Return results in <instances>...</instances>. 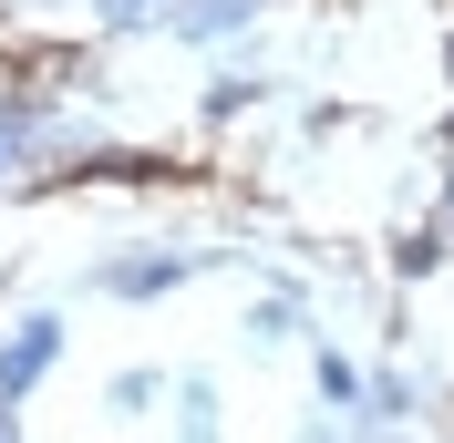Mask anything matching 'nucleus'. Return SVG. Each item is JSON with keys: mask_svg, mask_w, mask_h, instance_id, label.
<instances>
[{"mask_svg": "<svg viewBox=\"0 0 454 443\" xmlns=\"http://www.w3.org/2000/svg\"><path fill=\"white\" fill-rule=\"evenodd\" d=\"M258 104H279V73H258V62H227L217 83L197 93V113H207V124H238V113H258Z\"/></svg>", "mask_w": 454, "mask_h": 443, "instance_id": "4", "label": "nucleus"}, {"mask_svg": "<svg viewBox=\"0 0 454 443\" xmlns=\"http://www.w3.org/2000/svg\"><path fill=\"white\" fill-rule=\"evenodd\" d=\"M0 443H21V413H0Z\"/></svg>", "mask_w": 454, "mask_h": 443, "instance_id": "11", "label": "nucleus"}, {"mask_svg": "<svg viewBox=\"0 0 454 443\" xmlns=\"http://www.w3.org/2000/svg\"><path fill=\"white\" fill-rule=\"evenodd\" d=\"M310 392H320V402H331V413H351V423H362V361L340 351L331 330L310 340Z\"/></svg>", "mask_w": 454, "mask_h": 443, "instance_id": "6", "label": "nucleus"}, {"mask_svg": "<svg viewBox=\"0 0 454 443\" xmlns=\"http://www.w3.org/2000/svg\"><path fill=\"white\" fill-rule=\"evenodd\" d=\"M444 248H454V227H444V217H424V227L393 248V278H434V268H444Z\"/></svg>", "mask_w": 454, "mask_h": 443, "instance_id": "8", "label": "nucleus"}, {"mask_svg": "<svg viewBox=\"0 0 454 443\" xmlns=\"http://www.w3.org/2000/svg\"><path fill=\"white\" fill-rule=\"evenodd\" d=\"M176 443H227V423H217V382H207V371H176Z\"/></svg>", "mask_w": 454, "mask_h": 443, "instance_id": "7", "label": "nucleus"}, {"mask_svg": "<svg viewBox=\"0 0 454 443\" xmlns=\"http://www.w3.org/2000/svg\"><path fill=\"white\" fill-rule=\"evenodd\" d=\"M434 217H444V227H454V166H444V206H434Z\"/></svg>", "mask_w": 454, "mask_h": 443, "instance_id": "10", "label": "nucleus"}, {"mask_svg": "<svg viewBox=\"0 0 454 443\" xmlns=\"http://www.w3.org/2000/svg\"><path fill=\"white\" fill-rule=\"evenodd\" d=\"M258 21H269V0H166V11H155V31H166V42H197V52L248 42Z\"/></svg>", "mask_w": 454, "mask_h": 443, "instance_id": "3", "label": "nucleus"}, {"mask_svg": "<svg viewBox=\"0 0 454 443\" xmlns=\"http://www.w3.org/2000/svg\"><path fill=\"white\" fill-rule=\"evenodd\" d=\"M52 11H104V0H52Z\"/></svg>", "mask_w": 454, "mask_h": 443, "instance_id": "12", "label": "nucleus"}, {"mask_svg": "<svg viewBox=\"0 0 454 443\" xmlns=\"http://www.w3.org/2000/svg\"><path fill=\"white\" fill-rule=\"evenodd\" d=\"M62 340H73L62 309H21V320H0V413H21L31 392L62 371Z\"/></svg>", "mask_w": 454, "mask_h": 443, "instance_id": "2", "label": "nucleus"}, {"mask_svg": "<svg viewBox=\"0 0 454 443\" xmlns=\"http://www.w3.org/2000/svg\"><path fill=\"white\" fill-rule=\"evenodd\" d=\"M238 330H248V340H300V330H310V289H300V278H269Z\"/></svg>", "mask_w": 454, "mask_h": 443, "instance_id": "5", "label": "nucleus"}, {"mask_svg": "<svg viewBox=\"0 0 454 443\" xmlns=\"http://www.w3.org/2000/svg\"><path fill=\"white\" fill-rule=\"evenodd\" d=\"M362 443H413V433H362Z\"/></svg>", "mask_w": 454, "mask_h": 443, "instance_id": "13", "label": "nucleus"}, {"mask_svg": "<svg viewBox=\"0 0 454 443\" xmlns=\"http://www.w3.org/2000/svg\"><path fill=\"white\" fill-rule=\"evenodd\" d=\"M227 248H166V237H135V248H114V258H93L83 268V289L93 299H124V309H145V299H176L197 268H217Z\"/></svg>", "mask_w": 454, "mask_h": 443, "instance_id": "1", "label": "nucleus"}, {"mask_svg": "<svg viewBox=\"0 0 454 443\" xmlns=\"http://www.w3.org/2000/svg\"><path fill=\"white\" fill-rule=\"evenodd\" d=\"M145 402H166V371H145V361H135V371H114V382H104V413H114V423H135Z\"/></svg>", "mask_w": 454, "mask_h": 443, "instance_id": "9", "label": "nucleus"}]
</instances>
